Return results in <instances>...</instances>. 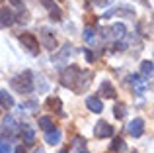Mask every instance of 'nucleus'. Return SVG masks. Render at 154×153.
<instances>
[{"mask_svg":"<svg viewBox=\"0 0 154 153\" xmlns=\"http://www.w3.org/2000/svg\"><path fill=\"white\" fill-rule=\"evenodd\" d=\"M59 153H68V151H66V149H63V151H59Z\"/></svg>","mask_w":154,"mask_h":153,"instance_id":"cd10ccee","label":"nucleus"},{"mask_svg":"<svg viewBox=\"0 0 154 153\" xmlns=\"http://www.w3.org/2000/svg\"><path fill=\"white\" fill-rule=\"evenodd\" d=\"M41 43L49 51H55L57 45H59V43H57V39H55V35H53V31L47 30V28H43V30H41Z\"/></svg>","mask_w":154,"mask_h":153,"instance_id":"0eeeda50","label":"nucleus"},{"mask_svg":"<svg viewBox=\"0 0 154 153\" xmlns=\"http://www.w3.org/2000/svg\"><path fill=\"white\" fill-rule=\"evenodd\" d=\"M60 139H63V132L57 130V128H53V130L45 132V142L49 143V145H59Z\"/></svg>","mask_w":154,"mask_h":153,"instance_id":"f8f14e48","label":"nucleus"},{"mask_svg":"<svg viewBox=\"0 0 154 153\" xmlns=\"http://www.w3.org/2000/svg\"><path fill=\"white\" fill-rule=\"evenodd\" d=\"M20 43H22L31 55L39 53V41H37V37H35L33 34H27V31L26 34H20Z\"/></svg>","mask_w":154,"mask_h":153,"instance_id":"20e7f679","label":"nucleus"},{"mask_svg":"<svg viewBox=\"0 0 154 153\" xmlns=\"http://www.w3.org/2000/svg\"><path fill=\"white\" fill-rule=\"evenodd\" d=\"M22 138H23L26 143H33L35 142V132L31 130L29 126H26V128H22Z\"/></svg>","mask_w":154,"mask_h":153,"instance_id":"a211bd4d","label":"nucleus"},{"mask_svg":"<svg viewBox=\"0 0 154 153\" xmlns=\"http://www.w3.org/2000/svg\"><path fill=\"white\" fill-rule=\"evenodd\" d=\"M84 145H86V139H84L82 135H76V138L72 139V149H82Z\"/></svg>","mask_w":154,"mask_h":153,"instance_id":"412c9836","label":"nucleus"},{"mask_svg":"<svg viewBox=\"0 0 154 153\" xmlns=\"http://www.w3.org/2000/svg\"><path fill=\"white\" fill-rule=\"evenodd\" d=\"M100 96L102 98H117V90L109 80H102L100 84Z\"/></svg>","mask_w":154,"mask_h":153,"instance_id":"6e6552de","label":"nucleus"},{"mask_svg":"<svg viewBox=\"0 0 154 153\" xmlns=\"http://www.w3.org/2000/svg\"><path fill=\"white\" fill-rule=\"evenodd\" d=\"M47 108H49V110H57L60 116H64V112H63V102H60V98H57V96L47 98Z\"/></svg>","mask_w":154,"mask_h":153,"instance_id":"4468645a","label":"nucleus"},{"mask_svg":"<svg viewBox=\"0 0 154 153\" xmlns=\"http://www.w3.org/2000/svg\"><path fill=\"white\" fill-rule=\"evenodd\" d=\"M35 108H37V104H35L33 100H29V102L22 104V110H35Z\"/></svg>","mask_w":154,"mask_h":153,"instance_id":"b1692460","label":"nucleus"},{"mask_svg":"<svg viewBox=\"0 0 154 153\" xmlns=\"http://www.w3.org/2000/svg\"><path fill=\"white\" fill-rule=\"evenodd\" d=\"M84 57H86V61L88 63H94V53H92V49H84Z\"/></svg>","mask_w":154,"mask_h":153,"instance_id":"393cba45","label":"nucleus"},{"mask_svg":"<svg viewBox=\"0 0 154 153\" xmlns=\"http://www.w3.org/2000/svg\"><path fill=\"white\" fill-rule=\"evenodd\" d=\"M125 35H127V28L123 24H113V26L102 30L103 39H115V41H119V39H125Z\"/></svg>","mask_w":154,"mask_h":153,"instance_id":"7ed1b4c3","label":"nucleus"},{"mask_svg":"<svg viewBox=\"0 0 154 153\" xmlns=\"http://www.w3.org/2000/svg\"><path fill=\"white\" fill-rule=\"evenodd\" d=\"M113 153H123L125 149H127V145H125V139L123 138H115L111 142V147H109Z\"/></svg>","mask_w":154,"mask_h":153,"instance_id":"2eb2a0df","label":"nucleus"},{"mask_svg":"<svg viewBox=\"0 0 154 153\" xmlns=\"http://www.w3.org/2000/svg\"><path fill=\"white\" fill-rule=\"evenodd\" d=\"M14 104H16V102H14V98L8 94V90H0V106H4V108H12Z\"/></svg>","mask_w":154,"mask_h":153,"instance_id":"dca6fc26","label":"nucleus"},{"mask_svg":"<svg viewBox=\"0 0 154 153\" xmlns=\"http://www.w3.org/2000/svg\"><path fill=\"white\" fill-rule=\"evenodd\" d=\"M94 134H96V138H102V139H105V138H111V135H113V126L102 120V122H98V124H96Z\"/></svg>","mask_w":154,"mask_h":153,"instance_id":"423d86ee","label":"nucleus"},{"mask_svg":"<svg viewBox=\"0 0 154 153\" xmlns=\"http://www.w3.org/2000/svg\"><path fill=\"white\" fill-rule=\"evenodd\" d=\"M113 116H115L117 120H123L125 116H127V106H125L123 102H117L115 106H113Z\"/></svg>","mask_w":154,"mask_h":153,"instance_id":"f3484780","label":"nucleus"},{"mask_svg":"<svg viewBox=\"0 0 154 153\" xmlns=\"http://www.w3.org/2000/svg\"><path fill=\"white\" fill-rule=\"evenodd\" d=\"M135 153H137V151H135Z\"/></svg>","mask_w":154,"mask_h":153,"instance_id":"c756f323","label":"nucleus"},{"mask_svg":"<svg viewBox=\"0 0 154 153\" xmlns=\"http://www.w3.org/2000/svg\"><path fill=\"white\" fill-rule=\"evenodd\" d=\"M127 132H129V135H133V138H140V135L144 134V120L143 118H135L133 122H129Z\"/></svg>","mask_w":154,"mask_h":153,"instance_id":"39448f33","label":"nucleus"},{"mask_svg":"<svg viewBox=\"0 0 154 153\" xmlns=\"http://www.w3.org/2000/svg\"><path fill=\"white\" fill-rule=\"evenodd\" d=\"M80 153H88V151H80Z\"/></svg>","mask_w":154,"mask_h":153,"instance_id":"c85d7f7f","label":"nucleus"},{"mask_svg":"<svg viewBox=\"0 0 154 153\" xmlns=\"http://www.w3.org/2000/svg\"><path fill=\"white\" fill-rule=\"evenodd\" d=\"M16 22V16L10 8H0V26L2 28H8Z\"/></svg>","mask_w":154,"mask_h":153,"instance_id":"9d476101","label":"nucleus"},{"mask_svg":"<svg viewBox=\"0 0 154 153\" xmlns=\"http://www.w3.org/2000/svg\"><path fill=\"white\" fill-rule=\"evenodd\" d=\"M12 151V145L8 142H0V153H10Z\"/></svg>","mask_w":154,"mask_h":153,"instance_id":"5701e85b","label":"nucleus"},{"mask_svg":"<svg viewBox=\"0 0 154 153\" xmlns=\"http://www.w3.org/2000/svg\"><path fill=\"white\" fill-rule=\"evenodd\" d=\"M41 4L49 10L51 18L55 20V22H60V18H63V14H60V8L55 4V0H41Z\"/></svg>","mask_w":154,"mask_h":153,"instance_id":"1a4fd4ad","label":"nucleus"},{"mask_svg":"<svg viewBox=\"0 0 154 153\" xmlns=\"http://www.w3.org/2000/svg\"><path fill=\"white\" fill-rule=\"evenodd\" d=\"M10 86L14 88L16 92H20V94H29V92L35 88V84H33V76H31L29 71H23V73L16 75L14 79L10 80Z\"/></svg>","mask_w":154,"mask_h":153,"instance_id":"f257e3e1","label":"nucleus"},{"mask_svg":"<svg viewBox=\"0 0 154 153\" xmlns=\"http://www.w3.org/2000/svg\"><path fill=\"white\" fill-rule=\"evenodd\" d=\"M86 106H88V110H92L94 114H102L103 112V102H102V98H98V96H88Z\"/></svg>","mask_w":154,"mask_h":153,"instance_id":"9b49d317","label":"nucleus"},{"mask_svg":"<svg viewBox=\"0 0 154 153\" xmlns=\"http://www.w3.org/2000/svg\"><path fill=\"white\" fill-rule=\"evenodd\" d=\"M84 39H86L88 43H94L96 34H94V30H92V28H86V30H84Z\"/></svg>","mask_w":154,"mask_h":153,"instance_id":"4be33fe9","label":"nucleus"},{"mask_svg":"<svg viewBox=\"0 0 154 153\" xmlns=\"http://www.w3.org/2000/svg\"><path fill=\"white\" fill-rule=\"evenodd\" d=\"M16 153H26V149H23V145H20L18 149H16Z\"/></svg>","mask_w":154,"mask_h":153,"instance_id":"bb28decb","label":"nucleus"},{"mask_svg":"<svg viewBox=\"0 0 154 153\" xmlns=\"http://www.w3.org/2000/svg\"><path fill=\"white\" fill-rule=\"evenodd\" d=\"M129 84H131V86H133V88H135V90H137V92H139V94H140V92H143V90H144V88H146V86H148V84H146V83H144V80H143V79H140V76H139V75H131V76H129Z\"/></svg>","mask_w":154,"mask_h":153,"instance_id":"ddd939ff","label":"nucleus"},{"mask_svg":"<svg viewBox=\"0 0 154 153\" xmlns=\"http://www.w3.org/2000/svg\"><path fill=\"white\" fill-rule=\"evenodd\" d=\"M39 128H41V130H45V132H49V130L55 128V122H53L49 116H41V118H39Z\"/></svg>","mask_w":154,"mask_h":153,"instance_id":"6ab92c4d","label":"nucleus"},{"mask_svg":"<svg viewBox=\"0 0 154 153\" xmlns=\"http://www.w3.org/2000/svg\"><path fill=\"white\" fill-rule=\"evenodd\" d=\"M78 76H80V69H78L76 65H70V67H66V69L63 71V75H60V83H63V86L76 90V84H78Z\"/></svg>","mask_w":154,"mask_h":153,"instance_id":"f03ea898","label":"nucleus"},{"mask_svg":"<svg viewBox=\"0 0 154 153\" xmlns=\"http://www.w3.org/2000/svg\"><path fill=\"white\" fill-rule=\"evenodd\" d=\"M140 73H143L144 79H150V76H152V61H150V59L140 63Z\"/></svg>","mask_w":154,"mask_h":153,"instance_id":"aec40b11","label":"nucleus"},{"mask_svg":"<svg viewBox=\"0 0 154 153\" xmlns=\"http://www.w3.org/2000/svg\"><path fill=\"white\" fill-rule=\"evenodd\" d=\"M10 2H12V4H14V6H16V8H22V6H23V4H22V0H10Z\"/></svg>","mask_w":154,"mask_h":153,"instance_id":"a878e982","label":"nucleus"}]
</instances>
